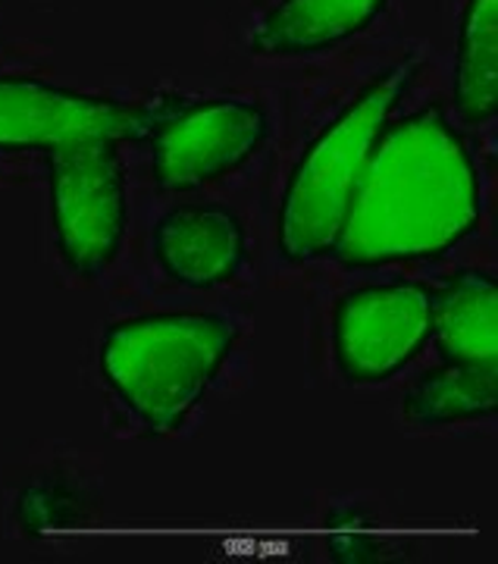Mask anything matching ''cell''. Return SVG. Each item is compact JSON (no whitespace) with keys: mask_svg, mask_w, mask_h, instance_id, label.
I'll return each mask as SVG.
<instances>
[{"mask_svg":"<svg viewBox=\"0 0 498 564\" xmlns=\"http://www.w3.org/2000/svg\"><path fill=\"white\" fill-rule=\"evenodd\" d=\"M479 217V170L467 141L439 107H423L379 132L333 254L345 267L439 258Z\"/></svg>","mask_w":498,"mask_h":564,"instance_id":"1","label":"cell"},{"mask_svg":"<svg viewBox=\"0 0 498 564\" xmlns=\"http://www.w3.org/2000/svg\"><path fill=\"white\" fill-rule=\"evenodd\" d=\"M232 345L236 326L219 314H144L104 333L100 370L132 417L148 433L163 436L188 421Z\"/></svg>","mask_w":498,"mask_h":564,"instance_id":"2","label":"cell"},{"mask_svg":"<svg viewBox=\"0 0 498 564\" xmlns=\"http://www.w3.org/2000/svg\"><path fill=\"white\" fill-rule=\"evenodd\" d=\"M418 66V57H404L382 69L304 151L285 185L277 223V242L285 261L304 263L333 254L374 144L411 88Z\"/></svg>","mask_w":498,"mask_h":564,"instance_id":"3","label":"cell"},{"mask_svg":"<svg viewBox=\"0 0 498 564\" xmlns=\"http://www.w3.org/2000/svg\"><path fill=\"white\" fill-rule=\"evenodd\" d=\"M51 217L61 258L73 273L100 276L117 261L129 226V185L117 141L47 154Z\"/></svg>","mask_w":498,"mask_h":564,"instance_id":"4","label":"cell"},{"mask_svg":"<svg viewBox=\"0 0 498 564\" xmlns=\"http://www.w3.org/2000/svg\"><path fill=\"white\" fill-rule=\"evenodd\" d=\"M436 289L423 282H379L336 304L333 351L351 383H386L433 343Z\"/></svg>","mask_w":498,"mask_h":564,"instance_id":"5","label":"cell"},{"mask_svg":"<svg viewBox=\"0 0 498 564\" xmlns=\"http://www.w3.org/2000/svg\"><path fill=\"white\" fill-rule=\"evenodd\" d=\"M270 132L263 107L241 98L185 104L151 122V166L163 192H195L236 173Z\"/></svg>","mask_w":498,"mask_h":564,"instance_id":"6","label":"cell"},{"mask_svg":"<svg viewBox=\"0 0 498 564\" xmlns=\"http://www.w3.org/2000/svg\"><path fill=\"white\" fill-rule=\"evenodd\" d=\"M158 113L113 98L73 91L63 85L0 76V151H41L54 154L63 148L91 141L148 139Z\"/></svg>","mask_w":498,"mask_h":564,"instance_id":"7","label":"cell"},{"mask_svg":"<svg viewBox=\"0 0 498 564\" xmlns=\"http://www.w3.org/2000/svg\"><path fill=\"white\" fill-rule=\"evenodd\" d=\"M154 258L173 282L207 292L239 276L248 258V236L226 207L180 204L154 226Z\"/></svg>","mask_w":498,"mask_h":564,"instance_id":"8","label":"cell"},{"mask_svg":"<svg viewBox=\"0 0 498 564\" xmlns=\"http://www.w3.org/2000/svg\"><path fill=\"white\" fill-rule=\"evenodd\" d=\"M389 0H280L255 35L263 57H304L355 39Z\"/></svg>","mask_w":498,"mask_h":564,"instance_id":"9","label":"cell"},{"mask_svg":"<svg viewBox=\"0 0 498 564\" xmlns=\"http://www.w3.org/2000/svg\"><path fill=\"white\" fill-rule=\"evenodd\" d=\"M433 339L442 361L498 364V289L489 273L461 270L436 289Z\"/></svg>","mask_w":498,"mask_h":564,"instance_id":"10","label":"cell"},{"mask_svg":"<svg viewBox=\"0 0 498 564\" xmlns=\"http://www.w3.org/2000/svg\"><path fill=\"white\" fill-rule=\"evenodd\" d=\"M498 408V364L442 361L436 370L420 377L404 395V421L414 426H445V423L483 421Z\"/></svg>","mask_w":498,"mask_h":564,"instance_id":"11","label":"cell"},{"mask_svg":"<svg viewBox=\"0 0 498 564\" xmlns=\"http://www.w3.org/2000/svg\"><path fill=\"white\" fill-rule=\"evenodd\" d=\"M455 113L483 126L498 110V0H467L455 54Z\"/></svg>","mask_w":498,"mask_h":564,"instance_id":"12","label":"cell"}]
</instances>
